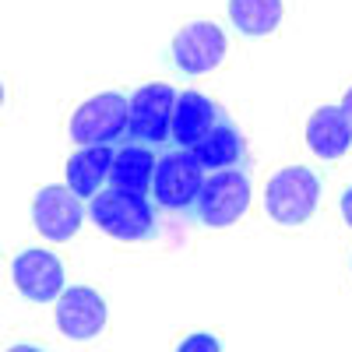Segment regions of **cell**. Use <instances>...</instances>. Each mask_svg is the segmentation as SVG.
<instances>
[{"label":"cell","instance_id":"9a60e30c","mask_svg":"<svg viewBox=\"0 0 352 352\" xmlns=\"http://www.w3.org/2000/svg\"><path fill=\"white\" fill-rule=\"evenodd\" d=\"M204 169H229V166H243L247 159V141H243V131L229 120V116H222V120L204 134L194 148H190Z\"/></svg>","mask_w":352,"mask_h":352},{"label":"cell","instance_id":"d6986e66","mask_svg":"<svg viewBox=\"0 0 352 352\" xmlns=\"http://www.w3.org/2000/svg\"><path fill=\"white\" fill-rule=\"evenodd\" d=\"M338 106H342V113H345V120H349V127H352V85H349L345 92H342V102H338Z\"/></svg>","mask_w":352,"mask_h":352},{"label":"cell","instance_id":"ba28073f","mask_svg":"<svg viewBox=\"0 0 352 352\" xmlns=\"http://www.w3.org/2000/svg\"><path fill=\"white\" fill-rule=\"evenodd\" d=\"M11 282L28 303H56L67 289V268L50 247H21L11 257Z\"/></svg>","mask_w":352,"mask_h":352},{"label":"cell","instance_id":"8fae6325","mask_svg":"<svg viewBox=\"0 0 352 352\" xmlns=\"http://www.w3.org/2000/svg\"><path fill=\"white\" fill-rule=\"evenodd\" d=\"M303 141L314 159L320 162H342L352 152V127L345 120L342 106H314L303 124Z\"/></svg>","mask_w":352,"mask_h":352},{"label":"cell","instance_id":"ac0fdd59","mask_svg":"<svg viewBox=\"0 0 352 352\" xmlns=\"http://www.w3.org/2000/svg\"><path fill=\"white\" fill-rule=\"evenodd\" d=\"M338 212H342V222L352 229V184L342 190V197H338Z\"/></svg>","mask_w":352,"mask_h":352},{"label":"cell","instance_id":"9c48e42d","mask_svg":"<svg viewBox=\"0 0 352 352\" xmlns=\"http://www.w3.org/2000/svg\"><path fill=\"white\" fill-rule=\"evenodd\" d=\"M56 328L71 342H92L106 331L109 324V310H106V296L92 285H71L60 292L56 300Z\"/></svg>","mask_w":352,"mask_h":352},{"label":"cell","instance_id":"5b68a950","mask_svg":"<svg viewBox=\"0 0 352 352\" xmlns=\"http://www.w3.org/2000/svg\"><path fill=\"white\" fill-rule=\"evenodd\" d=\"M226 56H229V39L212 18H187L169 43V64L187 78L219 71Z\"/></svg>","mask_w":352,"mask_h":352},{"label":"cell","instance_id":"3957f363","mask_svg":"<svg viewBox=\"0 0 352 352\" xmlns=\"http://www.w3.org/2000/svg\"><path fill=\"white\" fill-rule=\"evenodd\" d=\"M88 219H92L106 236L120 240V243H148L155 236L152 194L102 187L96 197H88Z\"/></svg>","mask_w":352,"mask_h":352},{"label":"cell","instance_id":"6da1fadb","mask_svg":"<svg viewBox=\"0 0 352 352\" xmlns=\"http://www.w3.org/2000/svg\"><path fill=\"white\" fill-rule=\"evenodd\" d=\"M264 215L282 229L307 226L320 208V180L303 162H282L264 176Z\"/></svg>","mask_w":352,"mask_h":352},{"label":"cell","instance_id":"7c38bea8","mask_svg":"<svg viewBox=\"0 0 352 352\" xmlns=\"http://www.w3.org/2000/svg\"><path fill=\"white\" fill-rule=\"evenodd\" d=\"M222 106L208 99L204 92H176L173 106V144L180 148H194V144L208 134L222 120Z\"/></svg>","mask_w":352,"mask_h":352},{"label":"cell","instance_id":"277c9868","mask_svg":"<svg viewBox=\"0 0 352 352\" xmlns=\"http://www.w3.org/2000/svg\"><path fill=\"white\" fill-rule=\"evenodd\" d=\"M127 109L131 99L124 92H96L81 106H74L67 120V141L85 148V144H116L127 138Z\"/></svg>","mask_w":352,"mask_h":352},{"label":"cell","instance_id":"ffe728a7","mask_svg":"<svg viewBox=\"0 0 352 352\" xmlns=\"http://www.w3.org/2000/svg\"><path fill=\"white\" fill-rule=\"evenodd\" d=\"M349 278H352V250H349Z\"/></svg>","mask_w":352,"mask_h":352},{"label":"cell","instance_id":"30bf717a","mask_svg":"<svg viewBox=\"0 0 352 352\" xmlns=\"http://www.w3.org/2000/svg\"><path fill=\"white\" fill-rule=\"evenodd\" d=\"M32 222L46 240H74L85 222L81 197L71 187H43L32 201Z\"/></svg>","mask_w":352,"mask_h":352},{"label":"cell","instance_id":"e0dca14e","mask_svg":"<svg viewBox=\"0 0 352 352\" xmlns=\"http://www.w3.org/2000/svg\"><path fill=\"white\" fill-rule=\"evenodd\" d=\"M176 349H180V352H194V349H201V352H219V349H222V338L212 335V331H194V335H184L180 342H176Z\"/></svg>","mask_w":352,"mask_h":352},{"label":"cell","instance_id":"5bb4252c","mask_svg":"<svg viewBox=\"0 0 352 352\" xmlns=\"http://www.w3.org/2000/svg\"><path fill=\"white\" fill-rule=\"evenodd\" d=\"M109 166H113V144H85L64 162V180L78 197H96L109 187Z\"/></svg>","mask_w":352,"mask_h":352},{"label":"cell","instance_id":"2e32d148","mask_svg":"<svg viewBox=\"0 0 352 352\" xmlns=\"http://www.w3.org/2000/svg\"><path fill=\"white\" fill-rule=\"evenodd\" d=\"M285 18L282 0H229V21L250 39H268Z\"/></svg>","mask_w":352,"mask_h":352},{"label":"cell","instance_id":"8992f818","mask_svg":"<svg viewBox=\"0 0 352 352\" xmlns=\"http://www.w3.org/2000/svg\"><path fill=\"white\" fill-rule=\"evenodd\" d=\"M208 169L190 148H159L155 155V173H152V201L166 212H190V204L204 184Z\"/></svg>","mask_w":352,"mask_h":352},{"label":"cell","instance_id":"52a82bcc","mask_svg":"<svg viewBox=\"0 0 352 352\" xmlns=\"http://www.w3.org/2000/svg\"><path fill=\"white\" fill-rule=\"evenodd\" d=\"M173 106L176 88L169 81H141L131 92L127 109V138L148 144V148H166L173 141Z\"/></svg>","mask_w":352,"mask_h":352},{"label":"cell","instance_id":"4fadbf2b","mask_svg":"<svg viewBox=\"0 0 352 352\" xmlns=\"http://www.w3.org/2000/svg\"><path fill=\"white\" fill-rule=\"evenodd\" d=\"M155 148L141 144L134 138L113 144V166H109V187L152 194V173H155Z\"/></svg>","mask_w":352,"mask_h":352},{"label":"cell","instance_id":"7a4b0ae2","mask_svg":"<svg viewBox=\"0 0 352 352\" xmlns=\"http://www.w3.org/2000/svg\"><path fill=\"white\" fill-rule=\"evenodd\" d=\"M250 197H254V184L243 166L212 169L204 176V184H201L187 215L201 229H229L250 212Z\"/></svg>","mask_w":352,"mask_h":352}]
</instances>
